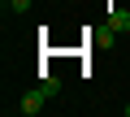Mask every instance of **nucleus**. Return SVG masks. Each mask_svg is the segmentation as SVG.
<instances>
[{
  "label": "nucleus",
  "mask_w": 130,
  "mask_h": 117,
  "mask_svg": "<svg viewBox=\"0 0 130 117\" xmlns=\"http://www.w3.org/2000/svg\"><path fill=\"white\" fill-rule=\"evenodd\" d=\"M43 100H48V91H43V87H30V91L18 100V113H22V117H35V113H43Z\"/></svg>",
  "instance_id": "f257e3e1"
},
{
  "label": "nucleus",
  "mask_w": 130,
  "mask_h": 117,
  "mask_svg": "<svg viewBox=\"0 0 130 117\" xmlns=\"http://www.w3.org/2000/svg\"><path fill=\"white\" fill-rule=\"evenodd\" d=\"M126 30H130V9H113V13H108L104 35H126Z\"/></svg>",
  "instance_id": "f03ea898"
},
{
  "label": "nucleus",
  "mask_w": 130,
  "mask_h": 117,
  "mask_svg": "<svg viewBox=\"0 0 130 117\" xmlns=\"http://www.w3.org/2000/svg\"><path fill=\"white\" fill-rule=\"evenodd\" d=\"M39 87H43V91H48V100H52V95L61 91V78H56L52 70H39Z\"/></svg>",
  "instance_id": "7ed1b4c3"
},
{
  "label": "nucleus",
  "mask_w": 130,
  "mask_h": 117,
  "mask_svg": "<svg viewBox=\"0 0 130 117\" xmlns=\"http://www.w3.org/2000/svg\"><path fill=\"white\" fill-rule=\"evenodd\" d=\"M5 9H9V13H26V9H30V0H5Z\"/></svg>",
  "instance_id": "20e7f679"
},
{
  "label": "nucleus",
  "mask_w": 130,
  "mask_h": 117,
  "mask_svg": "<svg viewBox=\"0 0 130 117\" xmlns=\"http://www.w3.org/2000/svg\"><path fill=\"white\" fill-rule=\"evenodd\" d=\"M121 113H126V117H130V104H121Z\"/></svg>",
  "instance_id": "39448f33"
}]
</instances>
